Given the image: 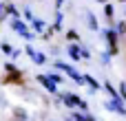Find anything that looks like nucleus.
<instances>
[{
	"label": "nucleus",
	"mask_w": 126,
	"mask_h": 121,
	"mask_svg": "<svg viewBox=\"0 0 126 121\" xmlns=\"http://www.w3.org/2000/svg\"><path fill=\"white\" fill-rule=\"evenodd\" d=\"M66 121H73V119H71V117H69V119H66Z\"/></svg>",
	"instance_id": "5701e85b"
},
{
	"label": "nucleus",
	"mask_w": 126,
	"mask_h": 121,
	"mask_svg": "<svg viewBox=\"0 0 126 121\" xmlns=\"http://www.w3.org/2000/svg\"><path fill=\"white\" fill-rule=\"evenodd\" d=\"M86 121H95V119H93V117H91V115H86Z\"/></svg>",
	"instance_id": "412c9836"
},
{
	"label": "nucleus",
	"mask_w": 126,
	"mask_h": 121,
	"mask_svg": "<svg viewBox=\"0 0 126 121\" xmlns=\"http://www.w3.org/2000/svg\"><path fill=\"white\" fill-rule=\"evenodd\" d=\"M49 79L55 82V84H60V82H62V75H55V73H53V75H49Z\"/></svg>",
	"instance_id": "f3484780"
},
{
	"label": "nucleus",
	"mask_w": 126,
	"mask_h": 121,
	"mask_svg": "<svg viewBox=\"0 0 126 121\" xmlns=\"http://www.w3.org/2000/svg\"><path fill=\"white\" fill-rule=\"evenodd\" d=\"M71 119L73 121H86V112H73Z\"/></svg>",
	"instance_id": "ddd939ff"
},
{
	"label": "nucleus",
	"mask_w": 126,
	"mask_h": 121,
	"mask_svg": "<svg viewBox=\"0 0 126 121\" xmlns=\"http://www.w3.org/2000/svg\"><path fill=\"white\" fill-rule=\"evenodd\" d=\"M120 2H126V0H120Z\"/></svg>",
	"instance_id": "b1692460"
},
{
	"label": "nucleus",
	"mask_w": 126,
	"mask_h": 121,
	"mask_svg": "<svg viewBox=\"0 0 126 121\" xmlns=\"http://www.w3.org/2000/svg\"><path fill=\"white\" fill-rule=\"evenodd\" d=\"M4 82H11V84H22V73H18L16 68L13 71H9V75H7V79Z\"/></svg>",
	"instance_id": "39448f33"
},
{
	"label": "nucleus",
	"mask_w": 126,
	"mask_h": 121,
	"mask_svg": "<svg viewBox=\"0 0 126 121\" xmlns=\"http://www.w3.org/2000/svg\"><path fill=\"white\" fill-rule=\"evenodd\" d=\"M69 55H71L75 62H80V60H82V51H80V46H78V44H75V46L71 44V46H69Z\"/></svg>",
	"instance_id": "0eeeda50"
},
{
	"label": "nucleus",
	"mask_w": 126,
	"mask_h": 121,
	"mask_svg": "<svg viewBox=\"0 0 126 121\" xmlns=\"http://www.w3.org/2000/svg\"><path fill=\"white\" fill-rule=\"evenodd\" d=\"M111 62V53L106 51V53H102V64H109Z\"/></svg>",
	"instance_id": "dca6fc26"
},
{
	"label": "nucleus",
	"mask_w": 126,
	"mask_h": 121,
	"mask_svg": "<svg viewBox=\"0 0 126 121\" xmlns=\"http://www.w3.org/2000/svg\"><path fill=\"white\" fill-rule=\"evenodd\" d=\"M86 20H89V29L91 31H97L100 26H97V18L93 15V13H86Z\"/></svg>",
	"instance_id": "1a4fd4ad"
},
{
	"label": "nucleus",
	"mask_w": 126,
	"mask_h": 121,
	"mask_svg": "<svg viewBox=\"0 0 126 121\" xmlns=\"http://www.w3.org/2000/svg\"><path fill=\"white\" fill-rule=\"evenodd\" d=\"M27 53H29V55H31L33 60H35V64H44V62H47V57H44L42 53H35V51H33L31 46H27Z\"/></svg>",
	"instance_id": "423d86ee"
},
{
	"label": "nucleus",
	"mask_w": 126,
	"mask_h": 121,
	"mask_svg": "<svg viewBox=\"0 0 126 121\" xmlns=\"http://www.w3.org/2000/svg\"><path fill=\"white\" fill-rule=\"evenodd\" d=\"M62 101H64L69 108H80V104H82V99H80L78 95H73V93H64V95H62Z\"/></svg>",
	"instance_id": "7ed1b4c3"
},
{
	"label": "nucleus",
	"mask_w": 126,
	"mask_h": 121,
	"mask_svg": "<svg viewBox=\"0 0 126 121\" xmlns=\"http://www.w3.org/2000/svg\"><path fill=\"white\" fill-rule=\"evenodd\" d=\"M38 82H40L49 93H55V88H58V84H55V82H51V79H49V75H38Z\"/></svg>",
	"instance_id": "20e7f679"
},
{
	"label": "nucleus",
	"mask_w": 126,
	"mask_h": 121,
	"mask_svg": "<svg viewBox=\"0 0 126 121\" xmlns=\"http://www.w3.org/2000/svg\"><path fill=\"white\" fill-rule=\"evenodd\" d=\"M104 37L109 42V53L111 55H117V31L115 29H106L104 31Z\"/></svg>",
	"instance_id": "f257e3e1"
},
{
	"label": "nucleus",
	"mask_w": 126,
	"mask_h": 121,
	"mask_svg": "<svg viewBox=\"0 0 126 121\" xmlns=\"http://www.w3.org/2000/svg\"><path fill=\"white\" fill-rule=\"evenodd\" d=\"M104 88H106V93L111 95V99H122V97H120V90H115V88L111 86V82H104Z\"/></svg>",
	"instance_id": "6e6552de"
},
{
	"label": "nucleus",
	"mask_w": 126,
	"mask_h": 121,
	"mask_svg": "<svg viewBox=\"0 0 126 121\" xmlns=\"http://www.w3.org/2000/svg\"><path fill=\"white\" fill-rule=\"evenodd\" d=\"M115 31H117V35H124V33H126V22H124V20L115 24Z\"/></svg>",
	"instance_id": "f8f14e48"
},
{
	"label": "nucleus",
	"mask_w": 126,
	"mask_h": 121,
	"mask_svg": "<svg viewBox=\"0 0 126 121\" xmlns=\"http://www.w3.org/2000/svg\"><path fill=\"white\" fill-rule=\"evenodd\" d=\"M104 108L111 110V112H117L120 117H126V108H124V101H122V99H109V101L104 104Z\"/></svg>",
	"instance_id": "f03ea898"
},
{
	"label": "nucleus",
	"mask_w": 126,
	"mask_h": 121,
	"mask_svg": "<svg viewBox=\"0 0 126 121\" xmlns=\"http://www.w3.org/2000/svg\"><path fill=\"white\" fill-rule=\"evenodd\" d=\"M113 13H115L113 4H109V2H106V4H104V15H106V20H109V22L113 20Z\"/></svg>",
	"instance_id": "9d476101"
},
{
	"label": "nucleus",
	"mask_w": 126,
	"mask_h": 121,
	"mask_svg": "<svg viewBox=\"0 0 126 121\" xmlns=\"http://www.w3.org/2000/svg\"><path fill=\"white\" fill-rule=\"evenodd\" d=\"M120 97H122V101L126 104V82H122V84H120Z\"/></svg>",
	"instance_id": "4468645a"
},
{
	"label": "nucleus",
	"mask_w": 126,
	"mask_h": 121,
	"mask_svg": "<svg viewBox=\"0 0 126 121\" xmlns=\"http://www.w3.org/2000/svg\"><path fill=\"white\" fill-rule=\"evenodd\" d=\"M84 84H89V86H91L93 90H97V88H100V84H97V82L93 79V75H84Z\"/></svg>",
	"instance_id": "9b49d317"
},
{
	"label": "nucleus",
	"mask_w": 126,
	"mask_h": 121,
	"mask_svg": "<svg viewBox=\"0 0 126 121\" xmlns=\"http://www.w3.org/2000/svg\"><path fill=\"white\" fill-rule=\"evenodd\" d=\"M4 15H7V7H4V4H0V20H2Z\"/></svg>",
	"instance_id": "6ab92c4d"
},
{
	"label": "nucleus",
	"mask_w": 126,
	"mask_h": 121,
	"mask_svg": "<svg viewBox=\"0 0 126 121\" xmlns=\"http://www.w3.org/2000/svg\"><path fill=\"white\" fill-rule=\"evenodd\" d=\"M66 37H69V40H78V37H80V35H78V33H75V31H69V33H66Z\"/></svg>",
	"instance_id": "a211bd4d"
},
{
	"label": "nucleus",
	"mask_w": 126,
	"mask_h": 121,
	"mask_svg": "<svg viewBox=\"0 0 126 121\" xmlns=\"http://www.w3.org/2000/svg\"><path fill=\"white\" fill-rule=\"evenodd\" d=\"M33 29H35V31H42V29H44V22H42V20H33Z\"/></svg>",
	"instance_id": "2eb2a0df"
},
{
	"label": "nucleus",
	"mask_w": 126,
	"mask_h": 121,
	"mask_svg": "<svg viewBox=\"0 0 126 121\" xmlns=\"http://www.w3.org/2000/svg\"><path fill=\"white\" fill-rule=\"evenodd\" d=\"M62 2H64V0H55V4H58V9H60V4H62Z\"/></svg>",
	"instance_id": "aec40b11"
},
{
	"label": "nucleus",
	"mask_w": 126,
	"mask_h": 121,
	"mask_svg": "<svg viewBox=\"0 0 126 121\" xmlns=\"http://www.w3.org/2000/svg\"><path fill=\"white\" fill-rule=\"evenodd\" d=\"M97 2H104V4H106V0H97Z\"/></svg>",
	"instance_id": "4be33fe9"
}]
</instances>
